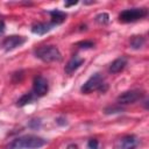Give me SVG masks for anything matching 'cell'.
I'll use <instances>...</instances> for the list:
<instances>
[{"mask_svg":"<svg viewBox=\"0 0 149 149\" xmlns=\"http://www.w3.org/2000/svg\"><path fill=\"white\" fill-rule=\"evenodd\" d=\"M147 14H148V10L146 8H129V9L122 10L119 14V20L123 23H130L146 17Z\"/></svg>","mask_w":149,"mask_h":149,"instance_id":"obj_4","label":"cell"},{"mask_svg":"<svg viewBox=\"0 0 149 149\" xmlns=\"http://www.w3.org/2000/svg\"><path fill=\"white\" fill-rule=\"evenodd\" d=\"M47 143V140L36 135H23L14 139L7 149H38Z\"/></svg>","mask_w":149,"mask_h":149,"instance_id":"obj_1","label":"cell"},{"mask_svg":"<svg viewBox=\"0 0 149 149\" xmlns=\"http://www.w3.org/2000/svg\"><path fill=\"white\" fill-rule=\"evenodd\" d=\"M99 147V143L95 139H91L88 142H87V146H86V149H98Z\"/></svg>","mask_w":149,"mask_h":149,"instance_id":"obj_18","label":"cell"},{"mask_svg":"<svg viewBox=\"0 0 149 149\" xmlns=\"http://www.w3.org/2000/svg\"><path fill=\"white\" fill-rule=\"evenodd\" d=\"M120 112H122V108L115 107V106H108V107L105 108L106 114H114V113H120Z\"/></svg>","mask_w":149,"mask_h":149,"instance_id":"obj_16","label":"cell"},{"mask_svg":"<svg viewBox=\"0 0 149 149\" xmlns=\"http://www.w3.org/2000/svg\"><path fill=\"white\" fill-rule=\"evenodd\" d=\"M127 63H128V59H127L126 57H123V56L118 57L116 59H114V61L109 64L108 71H109L111 73H118V72L122 71V70L126 68Z\"/></svg>","mask_w":149,"mask_h":149,"instance_id":"obj_11","label":"cell"},{"mask_svg":"<svg viewBox=\"0 0 149 149\" xmlns=\"http://www.w3.org/2000/svg\"><path fill=\"white\" fill-rule=\"evenodd\" d=\"M68 149H78V147H77L76 144H70V146L68 147Z\"/></svg>","mask_w":149,"mask_h":149,"instance_id":"obj_21","label":"cell"},{"mask_svg":"<svg viewBox=\"0 0 149 149\" xmlns=\"http://www.w3.org/2000/svg\"><path fill=\"white\" fill-rule=\"evenodd\" d=\"M95 21L100 24H106L109 22V15L107 13H100L95 16Z\"/></svg>","mask_w":149,"mask_h":149,"instance_id":"obj_15","label":"cell"},{"mask_svg":"<svg viewBox=\"0 0 149 149\" xmlns=\"http://www.w3.org/2000/svg\"><path fill=\"white\" fill-rule=\"evenodd\" d=\"M35 56L43 62H58L62 59L59 49L55 45H43L35 50Z\"/></svg>","mask_w":149,"mask_h":149,"instance_id":"obj_3","label":"cell"},{"mask_svg":"<svg viewBox=\"0 0 149 149\" xmlns=\"http://www.w3.org/2000/svg\"><path fill=\"white\" fill-rule=\"evenodd\" d=\"M108 88V85L105 83V79L102 77L101 73L97 72L94 74H92L80 87V92L84 94H88L92 93L94 91H99L101 93L106 92Z\"/></svg>","mask_w":149,"mask_h":149,"instance_id":"obj_2","label":"cell"},{"mask_svg":"<svg viewBox=\"0 0 149 149\" xmlns=\"http://www.w3.org/2000/svg\"><path fill=\"white\" fill-rule=\"evenodd\" d=\"M77 3H78V1H73V2H65V3H64V6H65V7H70V6L77 5Z\"/></svg>","mask_w":149,"mask_h":149,"instance_id":"obj_20","label":"cell"},{"mask_svg":"<svg viewBox=\"0 0 149 149\" xmlns=\"http://www.w3.org/2000/svg\"><path fill=\"white\" fill-rule=\"evenodd\" d=\"M27 41L26 37L23 36H20V35H10L8 37H6L3 41H2V47L6 51H10V50H14L19 47H21L22 44H24Z\"/></svg>","mask_w":149,"mask_h":149,"instance_id":"obj_7","label":"cell"},{"mask_svg":"<svg viewBox=\"0 0 149 149\" xmlns=\"http://www.w3.org/2000/svg\"><path fill=\"white\" fill-rule=\"evenodd\" d=\"M142 95H143V93L140 90H129V91L121 93L116 98V101L120 105H128V104H133V102L140 100L142 98Z\"/></svg>","mask_w":149,"mask_h":149,"instance_id":"obj_5","label":"cell"},{"mask_svg":"<svg viewBox=\"0 0 149 149\" xmlns=\"http://www.w3.org/2000/svg\"><path fill=\"white\" fill-rule=\"evenodd\" d=\"M55 26L56 24H54L52 22H37L31 26V33L36 35H44L52 30Z\"/></svg>","mask_w":149,"mask_h":149,"instance_id":"obj_9","label":"cell"},{"mask_svg":"<svg viewBox=\"0 0 149 149\" xmlns=\"http://www.w3.org/2000/svg\"><path fill=\"white\" fill-rule=\"evenodd\" d=\"M144 42H146V40H144L143 36H141V35L133 36V37L130 38V47H132L133 49H140V48L143 47Z\"/></svg>","mask_w":149,"mask_h":149,"instance_id":"obj_14","label":"cell"},{"mask_svg":"<svg viewBox=\"0 0 149 149\" xmlns=\"http://www.w3.org/2000/svg\"><path fill=\"white\" fill-rule=\"evenodd\" d=\"M84 63V58H81V57H79L78 55H74V56H72L71 58H70V61L66 63V65H65V73H68V74H72L74 71H77L80 66H81V64Z\"/></svg>","mask_w":149,"mask_h":149,"instance_id":"obj_10","label":"cell"},{"mask_svg":"<svg viewBox=\"0 0 149 149\" xmlns=\"http://www.w3.org/2000/svg\"><path fill=\"white\" fill-rule=\"evenodd\" d=\"M77 45L81 49H88V48H92L94 45V42H92V41H81V42L77 43Z\"/></svg>","mask_w":149,"mask_h":149,"instance_id":"obj_17","label":"cell"},{"mask_svg":"<svg viewBox=\"0 0 149 149\" xmlns=\"http://www.w3.org/2000/svg\"><path fill=\"white\" fill-rule=\"evenodd\" d=\"M49 91V84L48 80L42 77V76H37L34 78L33 81V93L35 97H44Z\"/></svg>","mask_w":149,"mask_h":149,"instance_id":"obj_6","label":"cell"},{"mask_svg":"<svg viewBox=\"0 0 149 149\" xmlns=\"http://www.w3.org/2000/svg\"><path fill=\"white\" fill-rule=\"evenodd\" d=\"M49 14H50V17H51V22H52L54 24H56V26L63 23V22L65 21L66 16H68L65 12H62V10H58V9L50 10Z\"/></svg>","mask_w":149,"mask_h":149,"instance_id":"obj_12","label":"cell"},{"mask_svg":"<svg viewBox=\"0 0 149 149\" xmlns=\"http://www.w3.org/2000/svg\"><path fill=\"white\" fill-rule=\"evenodd\" d=\"M34 98H35V95H34L33 92L24 93L23 95H21V97L19 98V100H17V106H19V107H23V106L30 104V102L34 100Z\"/></svg>","mask_w":149,"mask_h":149,"instance_id":"obj_13","label":"cell"},{"mask_svg":"<svg viewBox=\"0 0 149 149\" xmlns=\"http://www.w3.org/2000/svg\"><path fill=\"white\" fill-rule=\"evenodd\" d=\"M5 31V23L3 21H0V34H2Z\"/></svg>","mask_w":149,"mask_h":149,"instance_id":"obj_19","label":"cell"},{"mask_svg":"<svg viewBox=\"0 0 149 149\" xmlns=\"http://www.w3.org/2000/svg\"><path fill=\"white\" fill-rule=\"evenodd\" d=\"M137 146L139 139L135 135H125L116 143L118 149H135Z\"/></svg>","mask_w":149,"mask_h":149,"instance_id":"obj_8","label":"cell"}]
</instances>
